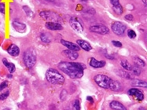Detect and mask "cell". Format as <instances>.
<instances>
[{"mask_svg": "<svg viewBox=\"0 0 147 110\" xmlns=\"http://www.w3.org/2000/svg\"><path fill=\"white\" fill-rule=\"evenodd\" d=\"M80 1H81V2H87V0H80Z\"/></svg>", "mask_w": 147, "mask_h": 110, "instance_id": "cell-40", "label": "cell"}, {"mask_svg": "<svg viewBox=\"0 0 147 110\" xmlns=\"http://www.w3.org/2000/svg\"><path fill=\"white\" fill-rule=\"evenodd\" d=\"M109 1L113 6V9L114 12L118 15H121L124 11H123V7L121 4L119 3V0H109Z\"/></svg>", "mask_w": 147, "mask_h": 110, "instance_id": "cell-10", "label": "cell"}, {"mask_svg": "<svg viewBox=\"0 0 147 110\" xmlns=\"http://www.w3.org/2000/svg\"><path fill=\"white\" fill-rule=\"evenodd\" d=\"M3 63L4 64V65L6 66L8 69H9V72L10 73H13V72H15L16 67H15V64H13L11 62H9V61L6 60V58H3Z\"/></svg>", "mask_w": 147, "mask_h": 110, "instance_id": "cell-21", "label": "cell"}, {"mask_svg": "<svg viewBox=\"0 0 147 110\" xmlns=\"http://www.w3.org/2000/svg\"><path fill=\"white\" fill-rule=\"evenodd\" d=\"M89 64L92 68H103L105 65V61H98L95 58H91L90 59Z\"/></svg>", "mask_w": 147, "mask_h": 110, "instance_id": "cell-13", "label": "cell"}, {"mask_svg": "<svg viewBox=\"0 0 147 110\" xmlns=\"http://www.w3.org/2000/svg\"><path fill=\"white\" fill-rule=\"evenodd\" d=\"M109 106L113 110H127L126 107L119 101H112L109 104Z\"/></svg>", "mask_w": 147, "mask_h": 110, "instance_id": "cell-18", "label": "cell"}, {"mask_svg": "<svg viewBox=\"0 0 147 110\" xmlns=\"http://www.w3.org/2000/svg\"><path fill=\"white\" fill-rule=\"evenodd\" d=\"M112 43L113 44V46H117V47H122V43H120L119 41L117 40H113Z\"/></svg>", "mask_w": 147, "mask_h": 110, "instance_id": "cell-34", "label": "cell"}, {"mask_svg": "<svg viewBox=\"0 0 147 110\" xmlns=\"http://www.w3.org/2000/svg\"><path fill=\"white\" fill-rule=\"evenodd\" d=\"M46 27L47 29L52 31H61L63 29L62 25L58 22H50L47 21L46 23Z\"/></svg>", "mask_w": 147, "mask_h": 110, "instance_id": "cell-12", "label": "cell"}, {"mask_svg": "<svg viewBox=\"0 0 147 110\" xmlns=\"http://www.w3.org/2000/svg\"><path fill=\"white\" fill-rule=\"evenodd\" d=\"M23 9L25 10V13H26V15L28 16V17H32L34 15L33 12L32 11V9L27 6H23Z\"/></svg>", "mask_w": 147, "mask_h": 110, "instance_id": "cell-26", "label": "cell"}, {"mask_svg": "<svg viewBox=\"0 0 147 110\" xmlns=\"http://www.w3.org/2000/svg\"><path fill=\"white\" fill-rule=\"evenodd\" d=\"M128 94L131 96H134L138 101H142L144 99V95L142 91L138 88H132L130 89L128 92Z\"/></svg>", "mask_w": 147, "mask_h": 110, "instance_id": "cell-9", "label": "cell"}, {"mask_svg": "<svg viewBox=\"0 0 147 110\" xmlns=\"http://www.w3.org/2000/svg\"><path fill=\"white\" fill-rule=\"evenodd\" d=\"M134 63L136 66H138V67H145L146 66V63H145V61L141 59V58H135L134 59Z\"/></svg>", "mask_w": 147, "mask_h": 110, "instance_id": "cell-25", "label": "cell"}, {"mask_svg": "<svg viewBox=\"0 0 147 110\" xmlns=\"http://www.w3.org/2000/svg\"><path fill=\"white\" fill-rule=\"evenodd\" d=\"M3 110H10V109H7V108H6V109H4Z\"/></svg>", "mask_w": 147, "mask_h": 110, "instance_id": "cell-41", "label": "cell"}, {"mask_svg": "<svg viewBox=\"0 0 147 110\" xmlns=\"http://www.w3.org/2000/svg\"><path fill=\"white\" fill-rule=\"evenodd\" d=\"M111 28H112V31L113 32V33L116 34L117 36H121L127 30V26L125 24H124L122 22L116 21L112 24Z\"/></svg>", "mask_w": 147, "mask_h": 110, "instance_id": "cell-6", "label": "cell"}, {"mask_svg": "<svg viewBox=\"0 0 147 110\" xmlns=\"http://www.w3.org/2000/svg\"><path fill=\"white\" fill-rule=\"evenodd\" d=\"M124 18H125L127 21H133L134 17H133V15H132V14H128V15L125 16Z\"/></svg>", "mask_w": 147, "mask_h": 110, "instance_id": "cell-35", "label": "cell"}, {"mask_svg": "<svg viewBox=\"0 0 147 110\" xmlns=\"http://www.w3.org/2000/svg\"><path fill=\"white\" fill-rule=\"evenodd\" d=\"M109 89H110L111 91H119V90L121 89V85H120V83L119 82L112 80Z\"/></svg>", "mask_w": 147, "mask_h": 110, "instance_id": "cell-22", "label": "cell"}, {"mask_svg": "<svg viewBox=\"0 0 147 110\" xmlns=\"http://www.w3.org/2000/svg\"><path fill=\"white\" fill-rule=\"evenodd\" d=\"M62 54L72 61L77 60L79 57V54L77 51H73V50H65L64 51H62Z\"/></svg>", "mask_w": 147, "mask_h": 110, "instance_id": "cell-14", "label": "cell"}, {"mask_svg": "<svg viewBox=\"0 0 147 110\" xmlns=\"http://www.w3.org/2000/svg\"><path fill=\"white\" fill-rule=\"evenodd\" d=\"M77 45L80 46V48L84 50L85 51H90V50H91L92 47L91 46V44L88 42L85 41V40H77Z\"/></svg>", "mask_w": 147, "mask_h": 110, "instance_id": "cell-15", "label": "cell"}, {"mask_svg": "<svg viewBox=\"0 0 147 110\" xmlns=\"http://www.w3.org/2000/svg\"><path fill=\"white\" fill-rule=\"evenodd\" d=\"M12 25L13 28L15 29L16 31H17L19 32H25V30L26 29V25L24 23L22 22H19L18 21H13Z\"/></svg>", "mask_w": 147, "mask_h": 110, "instance_id": "cell-16", "label": "cell"}, {"mask_svg": "<svg viewBox=\"0 0 147 110\" xmlns=\"http://www.w3.org/2000/svg\"><path fill=\"white\" fill-rule=\"evenodd\" d=\"M132 71L133 72V73L136 75V76H139L141 74V69H140V67H138V66H133L132 67Z\"/></svg>", "mask_w": 147, "mask_h": 110, "instance_id": "cell-27", "label": "cell"}, {"mask_svg": "<svg viewBox=\"0 0 147 110\" xmlns=\"http://www.w3.org/2000/svg\"><path fill=\"white\" fill-rule=\"evenodd\" d=\"M132 85L133 87H143L146 88L147 82L145 80H133L132 82Z\"/></svg>", "mask_w": 147, "mask_h": 110, "instance_id": "cell-20", "label": "cell"}, {"mask_svg": "<svg viewBox=\"0 0 147 110\" xmlns=\"http://www.w3.org/2000/svg\"><path fill=\"white\" fill-rule=\"evenodd\" d=\"M7 52L9 53V54L13 56V57H17L19 54H20V49H19V47L17 45L12 44L7 49Z\"/></svg>", "mask_w": 147, "mask_h": 110, "instance_id": "cell-17", "label": "cell"}, {"mask_svg": "<svg viewBox=\"0 0 147 110\" xmlns=\"http://www.w3.org/2000/svg\"><path fill=\"white\" fill-rule=\"evenodd\" d=\"M89 30L91 32H95V33L100 34V35H106V34L109 33V28L102 25H96L91 26Z\"/></svg>", "mask_w": 147, "mask_h": 110, "instance_id": "cell-8", "label": "cell"}, {"mask_svg": "<svg viewBox=\"0 0 147 110\" xmlns=\"http://www.w3.org/2000/svg\"><path fill=\"white\" fill-rule=\"evenodd\" d=\"M9 95V91H6L5 93H3L0 95V101H3V100H5L6 98H8V96Z\"/></svg>", "mask_w": 147, "mask_h": 110, "instance_id": "cell-30", "label": "cell"}, {"mask_svg": "<svg viewBox=\"0 0 147 110\" xmlns=\"http://www.w3.org/2000/svg\"><path fill=\"white\" fill-rule=\"evenodd\" d=\"M25 65L28 68H32L36 63V55L32 49L27 50L23 55Z\"/></svg>", "mask_w": 147, "mask_h": 110, "instance_id": "cell-3", "label": "cell"}, {"mask_svg": "<svg viewBox=\"0 0 147 110\" xmlns=\"http://www.w3.org/2000/svg\"><path fill=\"white\" fill-rule=\"evenodd\" d=\"M69 24L72 28H73L74 30L78 32H83L84 28H83V24L80 21V19H78L76 17H71L69 20Z\"/></svg>", "mask_w": 147, "mask_h": 110, "instance_id": "cell-7", "label": "cell"}, {"mask_svg": "<svg viewBox=\"0 0 147 110\" xmlns=\"http://www.w3.org/2000/svg\"><path fill=\"white\" fill-rule=\"evenodd\" d=\"M46 79L51 84L61 85L64 82V77L54 68H49L46 72Z\"/></svg>", "mask_w": 147, "mask_h": 110, "instance_id": "cell-2", "label": "cell"}, {"mask_svg": "<svg viewBox=\"0 0 147 110\" xmlns=\"http://www.w3.org/2000/svg\"><path fill=\"white\" fill-rule=\"evenodd\" d=\"M142 2H143V3H144L145 6H146L147 3H146V0H142Z\"/></svg>", "mask_w": 147, "mask_h": 110, "instance_id": "cell-38", "label": "cell"}, {"mask_svg": "<svg viewBox=\"0 0 147 110\" xmlns=\"http://www.w3.org/2000/svg\"><path fill=\"white\" fill-rule=\"evenodd\" d=\"M5 11H6V6H5V3H0V13H5Z\"/></svg>", "mask_w": 147, "mask_h": 110, "instance_id": "cell-32", "label": "cell"}, {"mask_svg": "<svg viewBox=\"0 0 147 110\" xmlns=\"http://www.w3.org/2000/svg\"><path fill=\"white\" fill-rule=\"evenodd\" d=\"M59 69L72 79H80L83 77L86 66L77 62L61 61L58 64Z\"/></svg>", "mask_w": 147, "mask_h": 110, "instance_id": "cell-1", "label": "cell"}, {"mask_svg": "<svg viewBox=\"0 0 147 110\" xmlns=\"http://www.w3.org/2000/svg\"><path fill=\"white\" fill-rule=\"evenodd\" d=\"M117 75L119 76L124 77V78H126V79H132V76L131 74H129L128 72L126 71H122V70H117Z\"/></svg>", "mask_w": 147, "mask_h": 110, "instance_id": "cell-24", "label": "cell"}, {"mask_svg": "<svg viewBox=\"0 0 147 110\" xmlns=\"http://www.w3.org/2000/svg\"><path fill=\"white\" fill-rule=\"evenodd\" d=\"M105 58H107L108 59H114V57H113V56H110V55L109 56V54H105Z\"/></svg>", "mask_w": 147, "mask_h": 110, "instance_id": "cell-37", "label": "cell"}, {"mask_svg": "<svg viewBox=\"0 0 147 110\" xmlns=\"http://www.w3.org/2000/svg\"><path fill=\"white\" fill-rule=\"evenodd\" d=\"M72 110H80V102L78 99H76L72 105Z\"/></svg>", "mask_w": 147, "mask_h": 110, "instance_id": "cell-28", "label": "cell"}, {"mask_svg": "<svg viewBox=\"0 0 147 110\" xmlns=\"http://www.w3.org/2000/svg\"><path fill=\"white\" fill-rule=\"evenodd\" d=\"M40 17L46 21H50V22H55L59 21V15L57 13L51 11V10H47V11H41L40 12Z\"/></svg>", "mask_w": 147, "mask_h": 110, "instance_id": "cell-5", "label": "cell"}, {"mask_svg": "<svg viewBox=\"0 0 147 110\" xmlns=\"http://www.w3.org/2000/svg\"><path fill=\"white\" fill-rule=\"evenodd\" d=\"M40 39L44 43H50L52 41V36L48 32H43L40 34Z\"/></svg>", "mask_w": 147, "mask_h": 110, "instance_id": "cell-19", "label": "cell"}, {"mask_svg": "<svg viewBox=\"0 0 147 110\" xmlns=\"http://www.w3.org/2000/svg\"><path fill=\"white\" fill-rule=\"evenodd\" d=\"M94 80L96 82V84L98 87H100L101 88L109 89L112 79L107 76H105V75H103V74H98L94 77Z\"/></svg>", "mask_w": 147, "mask_h": 110, "instance_id": "cell-4", "label": "cell"}, {"mask_svg": "<svg viewBox=\"0 0 147 110\" xmlns=\"http://www.w3.org/2000/svg\"><path fill=\"white\" fill-rule=\"evenodd\" d=\"M66 96H67V91H65V90H63L62 91H61V93L60 94V98H61V99L63 101V100H64L65 98H66Z\"/></svg>", "mask_w": 147, "mask_h": 110, "instance_id": "cell-31", "label": "cell"}, {"mask_svg": "<svg viewBox=\"0 0 147 110\" xmlns=\"http://www.w3.org/2000/svg\"><path fill=\"white\" fill-rule=\"evenodd\" d=\"M120 65L126 71H132V67H133L132 64H130L128 61H126V60H121L120 61Z\"/></svg>", "mask_w": 147, "mask_h": 110, "instance_id": "cell-23", "label": "cell"}, {"mask_svg": "<svg viewBox=\"0 0 147 110\" xmlns=\"http://www.w3.org/2000/svg\"><path fill=\"white\" fill-rule=\"evenodd\" d=\"M61 43L65 47H67L68 50H73V51H79L80 50V46H78L77 44L67 41V40H61Z\"/></svg>", "mask_w": 147, "mask_h": 110, "instance_id": "cell-11", "label": "cell"}, {"mask_svg": "<svg viewBox=\"0 0 147 110\" xmlns=\"http://www.w3.org/2000/svg\"><path fill=\"white\" fill-rule=\"evenodd\" d=\"M128 36L130 39H135V38H136V33H135V32L132 30V29L128 30Z\"/></svg>", "mask_w": 147, "mask_h": 110, "instance_id": "cell-29", "label": "cell"}, {"mask_svg": "<svg viewBox=\"0 0 147 110\" xmlns=\"http://www.w3.org/2000/svg\"><path fill=\"white\" fill-rule=\"evenodd\" d=\"M87 101H90V102H91V104H93V103H94V100H93V98H92L91 97H90V96H88V97L87 98Z\"/></svg>", "mask_w": 147, "mask_h": 110, "instance_id": "cell-36", "label": "cell"}, {"mask_svg": "<svg viewBox=\"0 0 147 110\" xmlns=\"http://www.w3.org/2000/svg\"><path fill=\"white\" fill-rule=\"evenodd\" d=\"M138 110H146V109H145V108H143V107H140Z\"/></svg>", "mask_w": 147, "mask_h": 110, "instance_id": "cell-39", "label": "cell"}, {"mask_svg": "<svg viewBox=\"0 0 147 110\" xmlns=\"http://www.w3.org/2000/svg\"><path fill=\"white\" fill-rule=\"evenodd\" d=\"M8 87V82L5 81V82H3L1 84H0V91H2L3 90H4L5 88H6Z\"/></svg>", "mask_w": 147, "mask_h": 110, "instance_id": "cell-33", "label": "cell"}]
</instances>
